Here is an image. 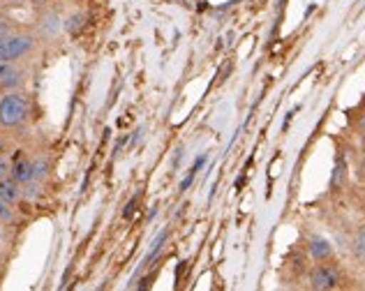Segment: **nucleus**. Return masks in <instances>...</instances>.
<instances>
[{
    "label": "nucleus",
    "instance_id": "obj_1",
    "mask_svg": "<svg viewBox=\"0 0 365 291\" xmlns=\"http://www.w3.org/2000/svg\"><path fill=\"white\" fill-rule=\"evenodd\" d=\"M33 118L31 97L24 91H7L0 95V130L14 132L26 128Z\"/></svg>",
    "mask_w": 365,
    "mask_h": 291
},
{
    "label": "nucleus",
    "instance_id": "obj_2",
    "mask_svg": "<svg viewBox=\"0 0 365 291\" xmlns=\"http://www.w3.org/2000/svg\"><path fill=\"white\" fill-rule=\"evenodd\" d=\"M37 51V37L26 31H14L0 37V63H24Z\"/></svg>",
    "mask_w": 365,
    "mask_h": 291
},
{
    "label": "nucleus",
    "instance_id": "obj_3",
    "mask_svg": "<svg viewBox=\"0 0 365 291\" xmlns=\"http://www.w3.org/2000/svg\"><path fill=\"white\" fill-rule=\"evenodd\" d=\"M344 282V273L342 268L335 264V261H324V264H317L310 275H307V285L314 291H333L340 289Z\"/></svg>",
    "mask_w": 365,
    "mask_h": 291
},
{
    "label": "nucleus",
    "instance_id": "obj_4",
    "mask_svg": "<svg viewBox=\"0 0 365 291\" xmlns=\"http://www.w3.org/2000/svg\"><path fill=\"white\" fill-rule=\"evenodd\" d=\"M28 81V72L21 63H0V91H21Z\"/></svg>",
    "mask_w": 365,
    "mask_h": 291
},
{
    "label": "nucleus",
    "instance_id": "obj_5",
    "mask_svg": "<svg viewBox=\"0 0 365 291\" xmlns=\"http://www.w3.org/2000/svg\"><path fill=\"white\" fill-rule=\"evenodd\" d=\"M307 255H310L314 264H324V261L335 259V247L329 238L314 234V236H310V240H307Z\"/></svg>",
    "mask_w": 365,
    "mask_h": 291
},
{
    "label": "nucleus",
    "instance_id": "obj_6",
    "mask_svg": "<svg viewBox=\"0 0 365 291\" xmlns=\"http://www.w3.org/2000/svg\"><path fill=\"white\" fill-rule=\"evenodd\" d=\"M0 199L12 203V206H19L24 201V185L12 176L0 178Z\"/></svg>",
    "mask_w": 365,
    "mask_h": 291
},
{
    "label": "nucleus",
    "instance_id": "obj_7",
    "mask_svg": "<svg viewBox=\"0 0 365 291\" xmlns=\"http://www.w3.org/2000/svg\"><path fill=\"white\" fill-rule=\"evenodd\" d=\"M9 176H12L14 180L21 183V185H26V183L35 180L33 158H26V155H21V158H16V160L12 162V171H9Z\"/></svg>",
    "mask_w": 365,
    "mask_h": 291
},
{
    "label": "nucleus",
    "instance_id": "obj_8",
    "mask_svg": "<svg viewBox=\"0 0 365 291\" xmlns=\"http://www.w3.org/2000/svg\"><path fill=\"white\" fill-rule=\"evenodd\" d=\"M167 240H169V229H162L160 234H158V238L153 240V245H150V250H148V255L143 257V264H141V268H148L153 261H155L160 255H162V250L167 247Z\"/></svg>",
    "mask_w": 365,
    "mask_h": 291
},
{
    "label": "nucleus",
    "instance_id": "obj_9",
    "mask_svg": "<svg viewBox=\"0 0 365 291\" xmlns=\"http://www.w3.org/2000/svg\"><path fill=\"white\" fill-rule=\"evenodd\" d=\"M65 28V24H63V19L58 16V14H46L44 19H42V24H40V31H42V37H46V40H51V37H56L61 31Z\"/></svg>",
    "mask_w": 365,
    "mask_h": 291
},
{
    "label": "nucleus",
    "instance_id": "obj_10",
    "mask_svg": "<svg viewBox=\"0 0 365 291\" xmlns=\"http://www.w3.org/2000/svg\"><path fill=\"white\" fill-rule=\"evenodd\" d=\"M351 255L359 264L365 266V222L354 231V236H351Z\"/></svg>",
    "mask_w": 365,
    "mask_h": 291
},
{
    "label": "nucleus",
    "instance_id": "obj_11",
    "mask_svg": "<svg viewBox=\"0 0 365 291\" xmlns=\"http://www.w3.org/2000/svg\"><path fill=\"white\" fill-rule=\"evenodd\" d=\"M204 164H206V155L201 153L199 158L195 160V164H192V167H190L187 176L180 180V185H178V190H180V192H187V190H190L192 185H195V180H197V176H199V171L204 169Z\"/></svg>",
    "mask_w": 365,
    "mask_h": 291
},
{
    "label": "nucleus",
    "instance_id": "obj_12",
    "mask_svg": "<svg viewBox=\"0 0 365 291\" xmlns=\"http://www.w3.org/2000/svg\"><path fill=\"white\" fill-rule=\"evenodd\" d=\"M33 167H35V180L44 183V178H49L51 162L46 160V158H33Z\"/></svg>",
    "mask_w": 365,
    "mask_h": 291
},
{
    "label": "nucleus",
    "instance_id": "obj_13",
    "mask_svg": "<svg viewBox=\"0 0 365 291\" xmlns=\"http://www.w3.org/2000/svg\"><path fill=\"white\" fill-rule=\"evenodd\" d=\"M42 194H44V190H42L40 180H31L24 185V201H40Z\"/></svg>",
    "mask_w": 365,
    "mask_h": 291
},
{
    "label": "nucleus",
    "instance_id": "obj_14",
    "mask_svg": "<svg viewBox=\"0 0 365 291\" xmlns=\"http://www.w3.org/2000/svg\"><path fill=\"white\" fill-rule=\"evenodd\" d=\"M16 220V206L0 199V225H12Z\"/></svg>",
    "mask_w": 365,
    "mask_h": 291
},
{
    "label": "nucleus",
    "instance_id": "obj_15",
    "mask_svg": "<svg viewBox=\"0 0 365 291\" xmlns=\"http://www.w3.org/2000/svg\"><path fill=\"white\" fill-rule=\"evenodd\" d=\"M139 197H141V194H134V197L130 199L128 206H125V210H123V218H125V220H130V218L134 215V210H137V203H139Z\"/></svg>",
    "mask_w": 365,
    "mask_h": 291
},
{
    "label": "nucleus",
    "instance_id": "obj_16",
    "mask_svg": "<svg viewBox=\"0 0 365 291\" xmlns=\"http://www.w3.org/2000/svg\"><path fill=\"white\" fill-rule=\"evenodd\" d=\"M9 171H12V160L7 155H0V178L9 176Z\"/></svg>",
    "mask_w": 365,
    "mask_h": 291
},
{
    "label": "nucleus",
    "instance_id": "obj_17",
    "mask_svg": "<svg viewBox=\"0 0 365 291\" xmlns=\"http://www.w3.org/2000/svg\"><path fill=\"white\" fill-rule=\"evenodd\" d=\"M16 28H14V21H9V19H0V37L3 35H9V33H14Z\"/></svg>",
    "mask_w": 365,
    "mask_h": 291
},
{
    "label": "nucleus",
    "instance_id": "obj_18",
    "mask_svg": "<svg viewBox=\"0 0 365 291\" xmlns=\"http://www.w3.org/2000/svg\"><path fill=\"white\" fill-rule=\"evenodd\" d=\"M5 130H0V155H5L7 153V146H9V141H7V137L3 134Z\"/></svg>",
    "mask_w": 365,
    "mask_h": 291
},
{
    "label": "nucleus",
    "instance_id": "obj_19",
    "mask_svg": "<svg viewBox=\"0 0 365 291\" xmlns=\"http://www.w3.org/2000/svg\"><path fill=\"white\" fill-rule=\"evenodd\" d=\"M3 250H5V238H3V234H0V255H3Z\"/></svg>",
    "mask_w": 365,
    "mask_h": 291
},
{
    "label": "nucleus",
    "instance_id": "obj_20",
    "mask_svg": "<svg viewBox=\"0 0 365 291\" xmlns=\"http://www.w3.org/2000/svg\"><path fill=\"white\" fill-rule=\"evenodd\" d=\"M5 3H19V0H5Z\"/></svg>",
    "mask_w": 365,
    "mask_h": 291
},
{
    "label": "nucleus",
    "instance_id": "obj_21",
    "mask_svg": "<svg viewBox=\"0 0 365 291\" xmlns=\"http://www.w3.org/2000/svg\"><path fill=\"white\" fill-rule=\"evenodd\" d=\"M363 176H365V160H363Z\"/></svg>",
    "mask_w": 365,
    "mask_h": 291
},
{
    "label": "nucleus",
    "instance_id": "obj_22",
    "mask_svg": "<svg viewBox=\"0 0 365 291\" xmlns=\"http://www.w3.org/2000/svg\"><path fill=\"white\" fill-rule=\"evenodd\" d=\"M0 95H3V91H0Z\"/></svg>",
    "mask_w": 365,
    "mask_h": 291
}]
</instances>
